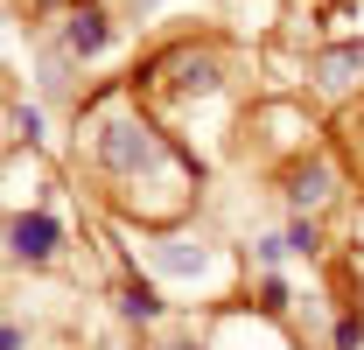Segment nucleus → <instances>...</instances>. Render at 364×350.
I'll return each mask as SVG.
<instances>
[{"instance_id": "1", "label": "nucleus", "mask_w": 364, "mask_h": 350, "mask_svg": "<svg viewBox=\"0 0 364 350\" xmlns=\"http://www.w3.org/2000/svg\"><path fill=\"white\" fill-rule=\"evenodd\" d=\"M98 161H105L112 175H127V182H134L140 169H161V161H168V147H161V133L140 127V120H105V127H98Z\"/></svg>"}, {"instance_id": "2", "label": "nucleus", "mask_w": 364, "mask_h": 350, "mask_svg": "<svg viewBox=\"0 0 364 350\" xmlns=\"http://www.w3.org/2000/svg\"><path fill=\"white\" fill-rule=\"evenodd\" d=\"M287 196H294V211H322L336 196V169L329 161H301V169L287 175Z\"/></svg>"}, {"instance_id": "3", "label": "nucleus", "mask_w": 364, "mask_h": 350, "mask_svg": "<svg viewBox=\"0 0 364 350\" xmlns=\"http://www.w3.org/2000/svg\"><path fill=\"white\" fill-rule=\"evenodd\" d=\"M56 238H63V231H56V218H21L14 231H7V245H14V260H36V266H43L49 253H56Z\"/></svg>"}, {"instance_id": "4", "label": "nucleus", "mask_w": 364, "mask_h": 350, "mask_svg": "<svg viewBox=\"0 0 364 350\" xmlns=\"http://www.w3.org/2000/svg\"><path fill=\"white\" fill-rule=\"evenodd\" d=\"M364 78V43H350V49H329V56H316V85L322 91H350Z\"/></svg>"}, {"instance_id": "5", "label": "nucleus", "mask_w": 364, "mask_h": 350, "mask_svg": "<svg viewBox=\"0 0 364 350\" xmlns=\"http://www.w3.org/2000/svg\"><path fill=\"white\" fill-rule=\"evenodd\" d=\"M154 260L168 266V273H203V266H210V253H203V245H196V253H189V245H182V238H168V245H154Z\"/></svg>"}, {"instance_id": "6", "label": "nucleus", "mask_w": 364, "mask_h": 350, "mask_svg": "<svg viewBox=\"0 0 364 350\" xmlns=\"http://www.w3.org/2000/svg\"><path fill=\"white\" fill-rule=\"evenodd\" d=\"M70 49H105V14H77V21H70Z\"/></svg>"}, {"instance_id": "7", "label": "nucleus", "mask_w": 364, "mask_h": 350, "mask_svg": "<svg viewBox=\"0 0 364 350\" xmlns=\"http://www.w3.org/2000/svg\"><path fill=\"white\" fill-rule=\"evenodd\" d=\"M119 308H127V315H134V322H147V315H154V308H161V302H154V295H147V287H127V302H119Z\"/></svg>"}, {"instance_id": "8", "label": "nucleus", "mask_w": 364, "mask_h": 350, "mask_svg": "<svg viewBox=\"0 0 364 350\" xmlns=\"http://www.w3.org/2000/svg\"><path fill=\"white\" fill-rule=\"evenodd\" d=\"M316 245H322V238H316V224H309V218L287 231V253H316Z\"/></svg>"}, {"instance_id": "9", "label": "nucleus", "mask_w": 364, "mask_h": 350, "mask_svg": "<svg viewBox=\"0 0 364 350\" xmlns=\"http://www.w3.org/2000/svg\"><path fill=\"white\" fill-rule=\"evenodd\" d=\"M358 147H364V120H358Z\"/></svg>"}]
</instances>
